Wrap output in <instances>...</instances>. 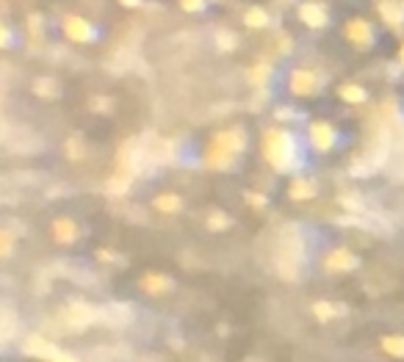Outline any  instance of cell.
Wrapping results in <instances>:
<instances>
[{
  "label": "cell",
  "mask_w": 404,
  "mask_h": 362,
  "mask_svg": "<svg viewBox=\"0 0 404 362\" xmlns=\"http://www.w3.org/2000/svg\"><path fill=\"white\" fill-rule=\"evenodd\" d=\"M263 152L274 163V169H288L294 166L291 163V155H294V138L288 136L285 130H269L263 136Z\"/></svg>",
  "instance_id": "1"
},
{
  "label": "cell",
  "mask_w": 404,
  "mask_h": 362,
  "mask_svg": "<svg viewBox=\"0 0 404 362\" xmlns=\"http://www.w3.org/2000/svg\"><path fill=\"white\" fill-rule=\"evenodd\" d=\"M64 34H67V39H72L78 45H86V42L94 39V28L89 25V20H84L78 14H67L64 17Z\"/></svg>",
  "instance_id": "2"
},
{
  "label": "cell",
  "mask_w": 404,
  "mask_h": 362,
  "mask_svg": "<svg viewBox=\"0 0 404 362\" xmlns=\"http://www.w3.org/2000/svg\"><path fill=\"white\" fill-rule=\"evenodd\" d=\"M346 39L355 47H363V50H365V47L374 45V28H371L365 20H360V17L358 20H349V22H346Z\"/></svg>",
  "instance_id": "3"
},
{
  "label": "cell",
  "mask_w": 404,
  "mask_h": 362,
  "mask_svg": "<svg viewBox=\"0 0 404 362\" xmlns=\"http://www.w3.org/2000/svg\"><path fill=\"white\" fill-rule=\"evenodd\" d=\"M291 91L299 94V97H308L318 91V78H315L311 69H294L291 72Z\"/></svg>",
  "instance_id": "4"
},
{
  "label": "cell",
  "mask_w": 404,
  "mask_h": 362,
  "mask_svg": "<svg viewBox=\"0 0 404 362\" xmlns=\"http://www.w3.org/2000/svg\"><path fill=\"white\" fill-rule=\"evenodd\" d=\"M299 20L305 22V25H311V28H324L327 25V20H330V14H327V6H321V3H302L299 6Z\"/></svg>",
  "instance_id": "5"
},
{
  "label": "cell",
  "mask_w": 404,
  "mask_h": 362,
  "mask_svg": "<svg viewBox=\"0 0 404 362\" xmlns=\"http://www.w3.org/2000/svg\"><path fill=\"white\" fill-rule=\"evenodd\" d=\"M311 141H313L315 149H330L332 141H335L332 125H327V122H313V125H311Z\"/></svg>",
  "instance_id": "6"
},
{
  "label": "cell",
  "mask_w": 404,
  "mask_h": 362,
  "mask_svg": "<svg viewBox=\"0 0 404 362\" xmlns=\"http://www.w3.org/2000/svg\"><path fill=\"white\" fill-rule=\"evenodd\" d=\"M379 14L385 17V22L388 25H402V20H404V11H402V6H399V0H382L379 3Z\"/></svg>",
  "instance_id": "7"
},
{
  "label": "cell",
  "mask_w": 404,
  "mask_h": 362,
  "mask_svg": "<svg viewBox=\"0 0 404 362\" xmlns=\"http://www.w3.org/2000/svg\"><path fill=\"white\" fill-rule=\"evenodd\" d=\"M327 266H330V269H335V272H346V269H355V266H358V260H355L346 249H338V252H332V255H330Z\"/></svg>",
  "instance_id": "8"
},
{
  "label": "cell",
  "mask_w": 404,
  "mask_h": 362,
  "mask_svg": "<svg viewBox=\"0 0 404 362\" xmlns=\"http://www.w3.org/2000/svg\"><path fill=\"white\" fill-rule=\"evenodd\" d=\"M244 22L249 25V28H266V22H269V14H266V8H249L247 14H244Z\"/></svg>",
  "instance_id": "9"
},
{
  "label": "cell",
  "mask_w": 404,
  "mask_h": 362,
  "mask_svg": "<svg viewBox=\"0 0 404 362\" xmlns=\"http://www.w3.org/2000/svg\"><path fill=\"white\" fill-rule=\"evenodd\" d=\"M53 229H56V241H61V243H70V241H75V224L72 222H64V219H58L56 224H53Z\"/></svg>",
  "instance_id": "10"
},
{
  "label": "cell",
  "mask_w": 404,
  "mask_h": 362,
  "mask_svg": "<svg viewBox=\"0 0 404 362\" xmlns=\"http://www.w3.org/2000/svg\"><path fill=\"white\" fill-rule=\"evenodd\" d=\"M341 97L346 100V102H365V89L363 86H355V83H346V86H341Z\"/></svg>",
  "instance_id": "11"
},
{
  "label": "cell",
  "mask_w": 404,
  "mask_h": 362,
  "mask_svg": "<svg viewBox=\"0 0 404 362\" xmlns=\"http://www.w3.org/2000/svg\"><path fill=\"white\" fill-rule=\"evenodd\" d=\"M34 91L42 94V97H56V94H58V83H56L53 78H39V81L34 83Z\"/></svg>",
  "instance_id": "12"
},
{
  "label": "cell",
  "mask_w": 404,
  "mask_h": 362,
  "mask_svg": "<svg viewBox=\"0 0 404 362\" xmlns=\"http://www.w3.org/2000/svg\"><path fill=\"white\" fill-rule=\"evenodd\" d=\"M155 208L164 210V213H175V210H180V199L178 196H172V194L158 196V199H155Z\"/></svg>",
  "instance_id": "13"
},
{
  "label": "cell",
  "mask_w": 404,
  "mask_h": 362,
  "mask_svg": "<svg viewBox=\"0 0 404 362\" xmlns=\"http://www.w3.org/2000/svg\"><path fill=\"white\" fill-rule=\"evenodd\" d=\"M382 349L393 357H404V337H385L382 340Z\"/></svg>",
  "instance_id": "14"
},
{
  "label": "cell",
  "mask_w": 404,
  "mask_h": 362,
  "mask_svg": "<svg viewBox=\"0 0 404 362\" xmlns=\"http://www.w3.org/2000/svg\"><path fill=\"white\" fill-rule=\"evenodd\" d=\"M291 196H294V199H305V196H313V185H311V182H297V185L291 188Z\"/></svg>",
  "instance_id": "15"
},
{
  "label": "cell",
  "mask_w": 404,
  "mask_h": 362,
  "mask_svg": "<svg viewBox=\"0 0 404 362\" xmlns=\"http://www.w3.org/2000/svg\"><path fill=\"white\" fill-rule=\"evenodd\" d=\"M144 288L161 290V288H169V279H164V276H144Z\"/></svg>",
  "instance_id": "16"
},
{
  "label": "cell",
  "mask_w": 404,
  "mask_h": 362,
  "mask_svg": "<svg viewBox=\"0 0 404 362\" xmlns=\"http://www.w3.org/2000/svg\"><path fill=\"white\" fill-rule=\"evenodd\" d=\"M216 39H219V47H222V50H233V47H235V36H233L230 31H219Z\"/></svg>",
  "instance_id": "17"
},
{
  "label": "cell",
  "mask_w": 404,
  "mask_h": 362,
  "mask_svg": "<svg viewBox=\"0 0 404 362\" xmlns=\"http://www.w3.org/2000/svg\"><path fill=\"white\" fill-rule=\"evenodd\" d=\"M180 6H183L185 11H202L205 0H180Z\"/></svg>",
  "instance_id": "18"
},
{
  "label": "cell",
  "mask_w": 404,
  "mask_h": 362,
  "mask_svg": "<svg viewBox=\"0 0 404 362\" xmlns=\"http://www.w3.org/2000/svg\"><path fill=\"white\" fill-rule=\"evenodd\" d=\"M8 45H11V31L3 25V47H8Z\"/></svg>",
  "instance_id": "19"
},
{
  "label": "cell",
  "mask_w": 404,
  "mask_h": 362,
  "mask_svg": "<svg viewBox=\"0 0 404 362\" xmlns=\"http://www.w3.org/2000/svg\"><path fill=\"white\" fill-rule=\"evenodd\" d=\"M211 224H214V227H219V224L225 227V224H227V219H225V216H219V213H216V216L211 219Z\"/></svg>",
  "instance_id": "20"
},
{
  "label": "cell",
  "mask_w": 404,
  "mask_h": 362,
  "mask_svg": "<svg viewBox=\"0 0 404 362\" xmlns=\"http://www.w3.org/2000/svg\"><path fill=\"white\" fill-rule=\"evenodd\" d=\"M119 3H122V6H128V8H133V6H138L141 0H119Z\"/></svg>",
  "instance_id": "21"
},
{
  "label": "cell",
  "mask_w": 404,
  "mask_h": 362,
  "mask_svg": "<svg viewBox=\"0 0 404 362\" xmlns=\"http://www.w3.org/2000/svg\"><path fill=\"white\" fill-rule=\"evenodd\" d=\"M399 58L404 61V45H402V50H399Z\"/></svg>",
  "instance_id": "22"
}]
</instances>
